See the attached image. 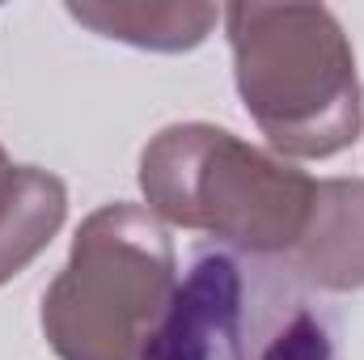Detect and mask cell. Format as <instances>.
Returning a JSON list of instances; mask_svg holds the SVG:
<instances>
[{"mask_svg": "<svg viewBox=\"0 0 364 360\" xmlns=\"http://www.w3.org/2000/svg\"><path fill=\"white\" fill-rule=\"evenodd\" d=\"M144 360H339V314L284 263L203 246L178 275Z\"/></svg>", "mask_w": 364, "mask_h": 360, "instance_id": "6da1fadb", "label": "cell"}]
</instances>
